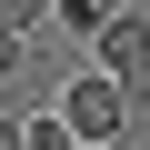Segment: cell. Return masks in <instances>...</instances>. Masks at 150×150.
Wrapping results in <instances>:
<instances>
[{
	"mask_svg": "<svg viewBox=\"0 0 150 150\" xmlns=\"http://www.w3.org/2000/svg\"><path fill=\"white\" fill-rule=\"evenodd\" d=\"M60 120H70V140H80V150L130 140V120H120V80H110V70H100V80H70V90H60Z\"/></svg>",
	"mask_w": 150,
	"mask_h": 150,
	"instance_id": "1",
	"label": "cell"
},
{
	"mask_svg": "<svg viewBox=\"0 0 150 150\" xmlns=\"http://www.w3.org/2000/svg\"><path fill=\"white\" fill-rule=\"evenodd\" d=\"M90 40H100V70H110V80H120V70H150V20L140 10H110Z\"/></svg>",
	"mask_w": 150,
	"mask_h": 150,
	"instance_id": "2",
	"label": "cell"
},
{
	"mask_svg": "<svg viewBox=\"0 0 150 150\" xmlns=\"http://www.w3.org/2000/svg\"><path fill=\"white\" fill-rule=\"evenodd\" d=\"M120 120H130V140L150 130V70H120Z\"/></svg>",
	"mask_w": 150,
	"mask_h": 150,
	"instance_id": "3",
	"label": "cell"
},
{
	"mask_svg": "<svg viewBox=\"0 0 150 150\" xmlns=\"http://www.w3.org/2000/svg\"><path fill=\"white\" fill-rule=\"evenodd\" d=\"M20 150H70V120L50 110V120H20Z\"/></svg>",
	"mask_w": 150,
	"mask_h": 150,
	"instance_id": "4",
	"label": "cell"
},
{
	"mask_svg": "<svg viewBox=\"0 0 150 150\" xmlns=\"http://www.w3.org/2000/svg\"><path fill=\"white\" fill-rule=\"evenodd\" d=\"M60 20H70V30H100V20H110V0H60Z\"/></svg>",
	"mask_w": 150,
	"mask_h": 150,
	"instance_id": "5",
	"label": "cell"
},
{
	"mask_svg": "<svg viewBox=\"0 0 150 150\" xmlns=\"http://www.w3.org/2000/svg\"><path fill=\"white\" fill-rule=\"evenodd\" d=\"M40 10H50V0H0V30H30Z\"/></svg>",
	"mask_w": 150,
	"mask_h": 150,
	"instance_id": "6",
	"label": "cell"
},
{
	"mask_svg": "<svg viewBox=\"0 0 150 150\" xmlns=\"http://www.w3.org/2000/svg\"><path fill=\"white\" fill-rule=\"evenodd\" d=\"M20 50H30V30H0V80H20Z\"/></svg>",
	"mask_w": 150,
	"mask_h": 150,
	"instance_id": "7",
	"label": "cell"
},
{
	"mask_svg": "<svg viewBox=\"0 0 150 150\" xmlns=\"http://www.w3.org/2000/svg\"><path fill=\"white\" fill-rule=\"evenodd\" d=\"M0 150H20V120H10V110H0Z\"/></svg>",
	"mask_w": 150,
	"mask_h": 150,
	"instance_id": "8",
	"label": "cell"
}]
</instances>
